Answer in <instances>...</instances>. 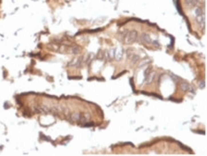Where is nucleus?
<instances>
[{
  "label": "nucleus",
  "mask_w": 207,
  "mask_h": 156,
  "mask_svg": "<svg viewBox=\"0 0 207 156\" xmlns=\"http://www.w3.org/2000/svg\"><path fill=\"white\" fill-rule=\"evenodd\" d=\"M40 110H41L42 112H44V113H49V112L52 111V109L50 108V106H44V104L40 106Z\"/></svg>",
  "instance_id": "9"
},
{
  "label": "nucleus",
  "mask_w": 207,
  "mask_h": 156,
  "mask_svg": "<svg viewBox=\"0 0 207 156\" xmlns=\"http://www.w3.org/2000/svg\"><path fill=\"white\" fill-rule=\"evenodd\" d=\"M138 34L136 30H131L126 33L125 36H124V42L126 44H132L138 40Z\"/></svg>",
  "instance_id": "1"
},
{
  "label": "nucleus",
  "mask_w": 207,
  "mask_h": 156,
  "mask_svg": "<svg viewBox=\"0 0 207 156\" xmlns=\"http://www.w3.org/2000/svg\"><path fill=\"white\" fill-rule=\"evenodd\" d=\"M80 116L81 114L80 113H73V114H71V121L73 122H79L80 121Z\"/></svg>",
  "instance_id": "6"
},
{
  "label": "nucleus",
  "mask_w": 207,
  "mask_h": 156,
  "mask_svg": "<svg viewBox=\"0 0 207 156\" xmlns=\"http://www.w3.org/2000/svg\"><path fill=\"white\" fill-rule=\"evenodd\" d=\"M198 3H200V0H185V4L187 5V7L190 8V9L197 7Z\"/></svg>",
  "instance_id": "4"
},
{
  "label": "nucleus",
  "mask_w": 207,
  "mask_h": 156,
  "mask_svg": "<svg viewBox=\"0 0 207 156\" xmlns=\"http://www.w3.org/2000/svg\"><path fill=\"white\" fill-rule=\"evenodd\" d=\"M180 87H181V89H182L183 91H188V90H193V89H192V87L190 86L188 83H181V84H180Z\"/></svg>",
  "instance_id": "8"
},
{
  "label": "nucleus",
  "mask_w": 207,
  "mask_h": 156,
  "mask_svg": "<svg viewBox=\"0 0 207 156\" xmlns=\"http://www.w3.org/2000/svg\"><path fill=\"white\" fill-rule=\"evenodd\" d=\"M91 120V116L90 114H88V113H82L81 116H80V121L81 123H88Z\"/></svg>",
  "instance_id": "5"
},
{
  "label": "nucleus",
  "mask_w": 207,
  "mask_h": 156,
  "mask_svg": "<svg viewBox=\"0 0 207 156\" xmlns=\"http://www.w3.org/2000/svg\"><path fill=\"white\" fill-rule=\"evenodd\" d=\"M155 75H156V74H155L154 72L151 73V74H150V75H146V76H145V78H146V83H151L152 81H153V80H154Z\"/></svg>",
  "instance_id": "7"
},
{
  "label": "nucleus",
  "mask_w": 207,
  "mask_h": 156,
  "mask_svg": "<svg viewBox=\"0 0 207 156\" xmlns=\"http://www.w3.org/2000/svg\"><path fill=\"white\" fill-rule=\"evenodd\" d=\"M140 42H142L144 44H149L152 42V38H150V36L148 34H141L140 36Z\"/></svg>",
  "instance_id": "3"
},
{
  "label": "nucleus",
  "mask_w": 207,
  "mask_h": 156,
  "mask_svg": "<svg viewBox=\"0 0 207 156\" xmlns=\"http://www.w3.org/2000/svg\"><path fill=\"white\" fill-rule=\"evenodd\" d=\"M195 17H196V20H197L198 26H200V28L203 29L204 26H205V16H204V13H203V15L195 16Z\"/></svg>",
  "instance_id": "2"
},
{
  "label": "nucleus",
  "mask_w": 207,
  "mask_h": 156,
  "mask_svg": "<svg viewBox=\"0 0 207 156\" xmlns=\"http://www.w3.org/2000/svg\"><path fill=\"white\" fill-rule=\"evenodd\" d=\"M122 56H123V53L122 51H117V53H115V58L117 61H120L121 58H122Z\"/></svg>",
  "instance_id": "10"
},
{
  "label": "nucleus",
  "mask_w": 207,
  "mask_h": 156,
  "mask_svg": "<svg viewBox=\"0 0 207 156\" xmlns=\"http://www.w3.org/2000/svg\"><path fill=\"white\" fill-rule=\"evenodd\" d=\"M71 52H72V54H73V55H77V54L80 52V49H79L77 46H73L72 49H71Z\"/></svg>",
  "instance_id": "11"
}]
</instances>
